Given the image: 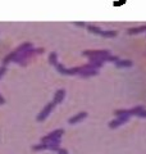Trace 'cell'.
I'll return each mask as SVG.
<instances>
[{"label": "cell", "instance_id": "6da1fadb", "mask_svg": "<svg viewBox=\"0 0 146 154\" xmlns=\"http://www.w3.org/2000/svg\"><path fill=\"white\" fill-rule=\"evenodd\" d=\"M53 105H54L53 103H51V104H49L47 107H46V109H44V110H42V112H41V114L38 116V121H42V119H44V117H46V116H47L49 113L51 112V109H53Z\"/></svg>", "mask_w": 146, "mask_h": 154}, {"label": "cell", "instance_id": "7a4b0ae2", "mask_svg": "<svg viewBox=\"0 0 146 154\" xmlns=\"http://www.w3.org/2000/svg\"><path fill=\"white\" fill-rule=\"evenodd\" d=\"M128 119V117L127 116H123V117H120L119 119H117V121H114V122H111V123H109V126L110 127H117L118 125H122V123H124Z\"/></svg>", "mask_w": 146, "mask_h": 154}, {"label": "cell", "instance_id": "3957f363", "mask_svg": "<svg viewBox=\"0 0 146 154\" xmlns=\"http://www.w3.org/2000/svg\"><path fill=\"white\" fill-rule=\"evenodd\" d=\"M84 117H86V113H80V114H77V116H75L72 119H69V122L71 123H76V122H78V121H81Z\"/></svg>", "mask_w": 146, "mask_h": 154}, {"label": "cell", "instance_id": "277c9868", "mask_svg": "<svg viewBox=\"0 0 146 154\" xmlns=\"http://www.w3.org/2000/svg\"><path fill=\"white\" fill-rule=\"evenodd\" d=\"M63 95H64V91L63 90H59L58 93L55 94V103H59L63 100Z\"/></svg>", "mask_w": 146, "mask_h": 154}, {"label": "cell", "instance_id": "5b68a950", "mask_svg": "<svg viewBox=\"0 0 146 154\" xmlns=\"http://www.w3.org/2000/svg\"><path fill=\"white\" fill-rule=\"evenodd\" d=\"M4 72H5V67H2V68H0V76H2Z\"/></svg>", "mask_w": 146, "mask_h": 154}]
</instances>
